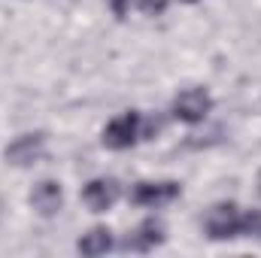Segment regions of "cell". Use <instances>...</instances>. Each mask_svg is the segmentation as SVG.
<instances>
[{"label": "cell", "mask_w": 261, "mask_h": 258, "mask_svg": "<svg viewBox=\"0 0 261 258\" xmlns=\"http://www.w3.org/2000/svg\"><path fill=\"white\" fill-rule=\"evenodd\" d=\"M210 110H213V97H210L203 88H186V91H179L176 100H173V116H176L179 122H189V125L203 122Z\"/></svg>", "instance_id": "obj_1"}, {"label": "cell", "mask_w": 261, "mask_h": 258, "mask_svg": "<svg viewBox=\"0 0 261 258\" xmlns=\"http://www.w3.org/2000/svg\"><path fill=\"white\" fill-rule=\"evenodd\" d=\"M240 210L234 203H216L206 216V234L213 240H228L240 234Z\"/></svg>", "instance_id": "obj_2"}, {"label": "cell", "mask_w": 261, "mask_h": 258, "mask_svg": "<svg viewBox=\"0 0 261 258\" xmlns=\"http://www.w3.org/2000/svg\"><path fill=\"white\" fill-rule=\"evenodd\" d=\"M43 146H46V137L43 134H21V137H15L3 149V158L9 164H15V167H28V164H37L40 161Z\"/></svg>", "instance_id": "obj_3"}, {"label": "cell", "mask_w": 261, "mask_h": 258, "mask_svg": "<svg viewBox=\"0 0 261 258\" xmlns=\"http://www.w3.org/2000/svg\"><path fill=\"white\" fill-rule=\"evenodd\" d=\"M140 137V113H125L113 119L103 131V146L110 149H130Z\"/></svg>", "instance_id": "obj_4"}, {"label": "cell", "mask_w": 261, "mask_h": 258, "mask_svg": "<svg viewBox=\"0 0 261 258\" xmlns=\"http://www.w3.org/2000/svg\"><path fill=\"white\" fill-rule=\"evenodd\" d=\"M119 183L116 179H91L85 189H82V200L91 213H107L116 200H119Z\"/></svg>", "instance_id": "obj_5"}, {"label": "cell", "mask_w": 261, "mask_h": 258, "mask_svg": "<svg viewBox=\"0 0 261 258\" xmlns=\"http://www.w3.org/2000/svg\"><path fill=\"white\" fill-rule=\"evenodd\" d=\"M176 197H179V183H137L130 192V200L143 207H161Z\"/></svg>", "instance_id": "obj_6"}, {"label": "cell", "mask_w": 261, "mask_h": 258, "mask_svg": "<svg viewBox=\"0 0 261 258\" xmlns=\"http://www.w3.org/2000/svg\"><path fill=\"white\" fill-rule=\"evenodd\" d=\"M61 200H64V192H61V186L52 183V179L37 183L34 192H31V207H34L40 216H55V213L61 210Z\"/></svg>", "instance_id": "obj_7"}, {"label": "cell", "mask_w": 261, "mask_h": 258, "mask_svg": "<svg viewBox=\"0 0 261 258\" xmlns=\"http://www.w3.org/2000/svg\"><path fill=\"white\" fill-rule=\"evenodd\" d=\"M158 243H164V225L158 219H146L128 240H125V249H134V252H149L155 249Z\"/></svg>", "instance_id": "obj_8"}, {"label": "cell", "mask_w": 261, "mask_h": 258, "mask_svg": "<svg viewBox=\"0 0 261 258\" xmlns=\"http://www.w3.org/2000/svg\"><path fill=\"white\" fill-rule=\"evenodd\" d=\"M113 249V234H110V228H91L88 234H82V240H79V252L82 255H103V252H110Z\"/></svg>", "instance_id": "obj_9"}, {"label": "cell", "mask_w": 261, "mask_h": 258, "mask_svg": "<svg viewBox=\"0 0 261 258\" xmlns=\"http://www.w3.org/2000/svg\"><path fill=\"white\" fill-rule=\"evenodd\" d=\"M240 234H249V237H258L261 240V210H249L240 219Z\"/></svg>", "instance_id": "obj_10"}, {"label": "cell", "mask_w": 261, "mask_h": 258, "mask_svg": "<svg viewBox=\"0 0 261 258\" xmlns=\"http://www.w3.org/2000/svg\"><path fill=\"white\" fill-rule=\"evenodd\" d=\"M137 3H140V9L146 15H161L167 9V0H137Z\"/></svg>", "instance_id": "obj_11"}, {"label": "cell", "mask_w": 261, "mask_h": 258, "mask_svg": "<svg viewBox=\"0 0 261 258\" xmlns=\"http://www.w3.org/2000/svg\"><path fill=\"white\" fill-rule=\"evenodd\" d=\"M110 6H113V12H116L119 18H125V15H128V6H130V0H110Z\"/></svg>", "instance_id": "obj_12"}, {"label": "cell", "mask_w": 261, "mask_h": 258, "mask_svg": "<svg viewBox=\"0 0 261 258\" xmlns=\"http://www.w3.org/2000/svg\"><path fill=\"white\" fill-rule=\"evenodd\" d=\"M182 3H197V0H182Z\"/></svg>", "instance_id": "obj_13"}, {"label": "cell", "mask_w": 261, "mask_h": 258, "mask_svg": "<svg viewBox=\"0 0 261 258\" xmlns=\"http://www.w3.org/2000/svg\"><path fill=\"white\" fill-rule=\"evenodd\" d=\"M258 189H261V173H258Z\"/></svg>", "instance_id": "obj_14"}, {"label": "cell", "mask_w": 261, "mask_h": 258, "mask_svg": "<svg viewBox=\"0 0 261 258\" xmlns=\"http://www.w3.org/2000/svg\"><path fill=\"white\" fill-rule=\"evenodd\" d=\"M64 3H73V0H64Z\"/></svg>", "instance_id": "obj_15"}]
</instances>
